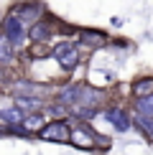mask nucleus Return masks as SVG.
I'll return each instance as SVG.
<instances>
[{
	"instance_id": "nucleus-17",
	"label": "nucleus",
	"mask_w": 153,
	"mask_h": 155,
	"mask_svg": "<svg viewBox=\"0 0 153 155\" xmlns=\"http://www.w3.org/2000/svg\"><path fill=\"white\" fill-rule=\"evenodd\" d=\"M0 76H3V71H0Z\"/></svg>"
},
{
	"instance_id": "nucleus-3",
	"label": "nucleus",
	"mask_w": 153,
	"mask_h": 155,
	"mask_svg": "<svg viewBox=\"0 0 153 155\" xmlns=\"http://www.w3.org/2000/svg\"><path fill=\"white\" fill-rule=\"evenodd\" d=\"M0 33L10 41V46L15 51L18 48H25V43H28V28H25L13 13H8V15L3 18V23H0Z\"/></svg>"
},
{
	"instance_id": "nucleus-6",
	"label": "nucleus",
	"mask_w": 153,
	"mask_h": 155,
	"mask_svg": "<svg viewBox=\"0 0 153 155\" xmlns=\"http://www.w3.org/2000/svg\"><path fill=\"white\" fill-rule=\"evenodd\" d=\"M10 13L28 28L31 23H36L38 18H43V3H38V0H25V3H18Z\"/></svg>"
},
{
	"instance_id": "nucleus-1",
	"label": "nucleus",
	"mask_w": 153,
	"mask_h": 155,
	"mask_svg": "<svg viewBox=\"0 0 153 155\" xmlns=\"http://www.w3.org/2000/svg\"><path fill=\"white\" fill-rule=\"evenodd\" d=\"M102 99H105V94H102L100 89L89 87V84H82L79 94H76V99H74V104L69 107V112L79 114V120H92L94 112L102 107Z\"/></svg>"
},
{
	"instance_id": "nucleus-16",
	"label": "nucleus",
	"mask_w": 153,
	"mask_h": 155,
	"mask_svg": "<svg viewBox=\"0 0 153 155\" xmlns=\"http://www.w3.org/2000/svg\"><path fill=\"white\" fill-rule=\"evenodd\" d=\"M130 125H135L140 132H145V135H148V137L153 140V120H151V117H143V114L133 112V117H130Z\"/></svg>"
},
{
	"instance_id": "nucleus-8",
	"label": "nucleus",
	"mask_w": 153,
	"mask_h": 155,
	"mask_svg": "<svg viewBox=\"0 0 153 155\" xmlns=\"http://www.w3.org/2000/svg\"><path fill=\"white\" fill-rule=\"evenodd\" d=\"M76 38H79V43L87 46V48H102V46H107V33H105V31H97V28H79V31H76Z\"/></svg>"
},
{
	"instance_id": "nucleus-5",
	"label": "nucleus",
	"mask_w": 153,
	"mask_h": 155,
	"mask_svg": "<svg viewBox=\"0 0 153 155\" xmlns=\"http://www.w3.org/2000/svg\"><path fill=\"white\" fill-rule=\"evenodd\" d=\"M69 132H72V127L66 120H54V122H46L36 132V137L46 140V143H69Z\"/></svg>"
},
{
	"instance_id": "nucleus-7",
	"label": "nucleus",
	"mask_w": 153,
	"mask_h": 155,
	"mask_svg": "<svg viewBox=\"0 0 153 155\" xmlns=\"http://www.w3.org/2000/svg\"><path fill=\"white\" fill-rule=\"evenodd\" d=\"M54 38V23L49 18H38L36 23L28 25V41L31 43H49Z\"/></svg>"
},
{
	"instance_id": "nucleus-12",
	"label": "nucleus",
	"mask_w": 153,
	"mask_h": 155,
	"mask_svg": "<svg viewBox=\"0 0 153 155\" xmlns=\"http://www.w3.org/2000/svg\"><path fill=\"white\" fill-rule=\"evenodd\" d=\"M130 92H133V97L153 94V76H138V79L130 84Z\"/></svg>"
},
{
	"instance_id": "nucleus-10",
	"label": "nucleus",
	"mask_w": 153,
	"mask_h": 155,
	"mask_svg": "<svg viewBox=\"0 0 153 155\" xmlns=\"http://www.w3.org/2000/svg\"><path fill=\"white\" fill-rule=\"evenodd\" d=\"M25 117V112L21 107L10 104V107H0V125L3 127H13V125H21Z\"/></svg>"
},
{
	"instance_id": "nucleus-15",
	"label": "nucleus",
	"mask_w": 153,
	"mask_h": 155,
	"mask_svg": "<svg viewBox=\"0 0 153 155\" xmlns=\"http://www.w3.org/2000/svg\"><path fill=\"white\" fill-rule=\"evenodd\" d=\"M135 112L143 114V117H151V120H153V94L135 97Z\"/></svg>"
},
{
	"instance_id": "nucleus-14",
	"label": "nucleus",
	"mask_w": 153,
	"mask_h": 155,
	"mask_svg": "<svg viewBox=\"0 0 153 155\" xmlns=\"http://www.w3.org/2000/svg\"><path fill=\"white\" fill-rule=\"evenodd\" d=\"M13 54H15V48L10 46V41H8V38L0 33V66H8V64H13V61H15V56H13Z\"/></svg>"
},
{
	"instance_id": "nucleus-13",
	"label": "nucleus",
	"mask_w": 153,
	"mask_h": 155,
	"mask_svg": "<svg viewBox=\"0 0 153 155\" xmlns=\"http://www.w3.org/2000/svg\"><path fill=\"white\" fill-rule=\"evenodd\" d=\"M79 87L82 84H69V87H64L59 94H56V102L64 107H72L74 104V99H76V94H79Z\"/></svg>"
},
{
	"instance_id": "nucleus-9",
	"label": "nucleus",
	"mask_w": 153,
	"mask_h": 155,
	"mask_svg": "<svg viewBox=\"0 0 153 155\" xmlns=\"http://www.w3.org/2000/svg\"><path fill=\"white\" fill-rule=\"evenodd\" d=\"M105 120L110 122L117 132H127L130 130V117H127V112L123 107H107L105 109Z\"/></svg>"
},
{
	"instance_id": "nucleus-4",
	"label": "nucleus",
	"mask_w": 153,
	"mask_h": 155,
	"mask_svg": "<svg viewBox=\"0 0 153 155\" xmlns=\"http://www.w3.org/2000/svg\"><path fill=\"white\" fill-rule=\"evenodd\" d=\"M69 145L79 147V150H94L97 145L107 147V145H110V140H102L100 135L92 130V127L82 125V127H76V130H72V132H69Z\"/></svg>"
},
{
	"instance_id": "nucleus-11",
	"label": "nucleus",
	"mask_w": 153,
	"mask_h": 155,
	"mask_svg": "<svg viewBox=\"0 0 153 155\" xmlns=\"http://www.w3.org/2000/svg\"><path fill=\"white\" fill-rule=\"evenodd\" d=\"M43 125H46V120H43V112H25V117H23V122H21V127H23L28 135H36Z\"/></svg>"
},
{
	"instance_id": "nucleus-2",
	"label": "nucleus",
	"mask_w": 153,
	"mask_h": 155,
	"mask_svg": "<svg viewBox=\"0 0 153 155\" xmlns=\"http://www.w3.org/2000/svg\"><path fill=\"white\" fill-rule=\"evenodd\" d=\"M51 59L61 66V71L69 74V71H74V69L79 66L82 51H79V46L72 43V41H61V43H56V46L51 48Z\"/></svg>"
}]
</instances>
